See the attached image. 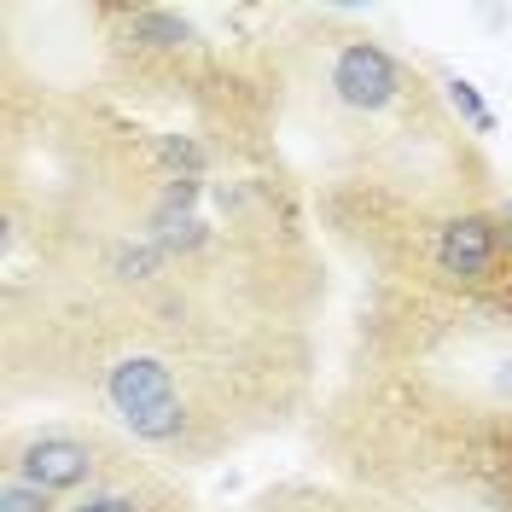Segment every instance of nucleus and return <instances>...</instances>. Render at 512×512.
Returning <instances> with one entry per match:
<instances>
[{
	"label": "nucleus",
	"instance_id": "5",
	"mask_svg": "<svg viewBox=\"0 0 512 512\" xmlns=\"http://www.w3.org/2000/svg\"><path fill=\"white\" fill-rule=\"evenodd\" d=\"M134 35H146L152 47H187L192 41V30L169 12H134Z\"/></svg>",
	"mask_w": 512,
	"mask_h": 512
},
{
	"label": "nucleus",
	"instance_id": "1",
	"mask_svg": "<svg viewBox=\"0 0 512 512\" xmlns=\"http://www.w3.org/2000/svg\"><path fill=\"white\" fill-rule=\"evenodd\" d=\"M105 396L134 437L146 443H175L187 431V408H181V390L175 373L163 367L158 355H123L111 373H105Z\"/></svg>",
	"mask_w": 512,
	"mask_h": 512
},
{
	"label": "nucleus",
	"instance_id": "6",
	"mask_svg": "<svg viewBox=\"0 0 512 512\" xmlns=\"http://www.w3.org/2000/svg\"><path fill=\"white\" fill-rule=\"evenodd\" d=\"M448 105H454V111H460L466 123L478 128V134H489V128H495V117H489V105L478 99V88H472V82H460V76L448 82Z\"/></svg>",
	"mask_w": 512,
	"mask_h": 512
},
{
	"label": "nucleus",
	"instance_id": "4",
	"mask_svg": "<svg viewBox=\"0 0 512 512\" xmlns=\"http://www.w3.org/2000/svg\"><path fill=\"white\" fill-rule=\"evenodd\" d=\"M495 251H501V227L489 222V216H460L437 239V262L454 280H483L495 268Z\"/></svg>",
	"mask_w": 512,
	"mask_h": 512
},
{
	"label": "nucleus",
	"instance_id": "3",
	"mask_svg": "<svg viewBox=\"0 0 512 512\" xmlns=\"http://www.w3.org/2000/svg\"><path fill=\"white\" fill-rule=\"evenodd\" d=\"M18 472H24V483H35V489H76V483H88V472H94V454H88V443H76V437H35L24 454H18Z\"/></svg>",
	"mask_w": 512,
	"mask_h": 512
},
{
	"label": "nucleus",
	"instance_id": "8",
	"mask_svg": "<svg viewBox=\"0 0 512 512\" xmlns=\"http://www.w3.org/2000/svg\"><path fill=\"white\" fill-rule=\"evenodd\" d=\"M70 512H140L128 495H94V501H82V507H70Z\"/></svg>",
	"mask_w": 512,
	"mask_h": 512
},
{
	"label": "nucleus",
	"instance_id": "2",
	"mask_svg": "<svg viewBox=\"0 0 512 512\" xmlns=\"http://www.w3.org/2000/svg\"><path fill=\"white\" fill-rule=\"evenodd\" d=\"M332 88H338V99L355 105V111H384V105L396 99V88H402V70H396V59H390L384 47L355 41V47H344L338 64H332Z\"/></svg>",
	"mask_w": 512,
	"mask_h": 512
},
{
	"label": "nucleus",
	"instance_id": "7",
	"mask_svg": "<svg viewBox=\"0 0 512 512\" xmlns=\"http://www.w3.org/2000/svg\"><path fill=\"white\" fill-rule=\"evenodd\" d=\"M0 512H47V489H35V483H24V478H6Z\"/></svg>",
	"mask_w": 512,
	"mask_h": 512
}]
</instances>
